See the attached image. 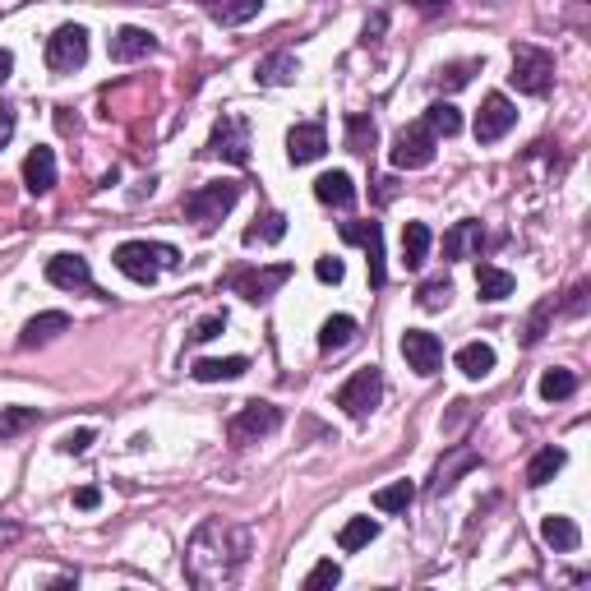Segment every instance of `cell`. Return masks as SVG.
I'll use <instances>...</instances> for the list:
<instances>
[{
    "instance_id": "40",
    "label": "cell",
    "mask_w": 591,
    "mask_h": 591,
    "mask_svg": "<svg viewBox=\"0 0 591 591\" xmlns=\"http://www.w3.org/2000/svg\"><path fill=\"white\" fill-rule=\"evenodd\" d=\"M342 582V568L333 559H319V564L305 573V591H319V587H338Z\"/></svg>"
},
{
    "instance_id": "32",
    "label": "cell",
    "mask_w": 591,
    "mask_h": 591,
    "mask_svg": "<svg viewBox=\"0 0 591 591\" xmlns=\"http://www.w3.org/2000/svg\"><path fill=\"white\" fill-rule=\"evenodd\" d=\"M411 504H416V485L411 481H393L384 490H374V508L379 513H407Z\"/></svg>"
},
{
    "instance_id": "4",
    "label": "cell",
    "mask_w": 591,
    "mask_h": 591,
    "mask_svg": "<svg viewBox=\"0 0 591 591\" xmlns=\"http://www.w3.org/2000/svg\"><path fill=\"white\" fill-rule=\"evenodd\" d=\"M508 84L527 97H545L550 84H555V56L531 47V42H518L513 47V74H508Z\"/></svg>"
},
{
    "instance_id": "44",
    "label": "cell",
    "mask_w": 591,
    "mask_h": 591,
    "mask_svg": "<svg viewBox=\"0 0 591 591\" xmlns=\"http://www.w3.org/2000/svg\"><path fill=\"white\" fill-rule=\"evenodd\" d=\"M14 125H19V111H14L10 102H0V148L14 139Z\"/></svg>"
},
{
    "instance_id": "30",
    "label": "cell",
    "mask_w": 591,
    "mask_h": 591,
    "mask_svg": "<svg viewBox=\"0 0 591 591\" xmlns=\"http://www.w3.org/2000/svg\"><path fill=\"white\" fill-rule=\"evenodd\" d=\"M356 342V319L351 314H333V319H324V328H319V351H342Z\"/></svg>"
},
{
    "instance_id": "2",
    "label": "cell",
    "mask_w": 591,
    "mask_h": 591,
    "mask_svg": "<svg viewBox=\"0 0 591 591\" xmlns=\"http://www.w3.org/2000/svg\"><path fill=\"white\" fill-rule=\"evenodd\" d=\"M111 264L121 268L130 282H139V287H153L162 278V268L181 264V254H176V245H162V241H121L116 254H111Z\"/></svg>"
},
{
    "instance_id": "22",
    "label": "cell",
    "mask_w": 591,
    "mask_h": 591,
    "mask_svg": "<svg viewBox=\"0 0 591 591\" xmlns=\"http://www.w3.org/2000/svg\"><path fill=\"white\" fill-rule=\"evenodd\" d=\"M541 541L550 550H559V555H573L582 545V527L573 518H564V513H550V518H541Z\"/></svg>"
},
{
    "instance_id": "24",
    "label": "cell",
    "mask_w": 591,
    "mask_h": 591,
    "mask_svg": "<svg viewBox=\"0 0 591 591\" xmlns=\"http://www.w3.org/2000/svg\"><path fill=\"white\" fill-rule=\"evenodd\" d=\"M208 10V19H218L222 28H236V24H250L254 14L264 10V0H199Z\"/></svg>"
},
{
    "instance_id": "3",
    "label": "cell",
    "mask_w": 591,
    "mask_h": 591,
    "mask_svg": "<svg viewBox=\"0 0 591 591\" xmlns=\"http://www.w3.org/2000/svg\"><path fill=\"white\" fill-rule=\"evenodd\" d=\"M241 199V181H208V185H194L190 194L181 199V213L185 222H194L199 231H213L222 218Z\"/></svg>"
},
{
    "instance_id": "36",
    "label": "cell",
    "mask_w": 591,
    "mask_h": 591,
    "mask_svg": "<svg viewBox=\"0 0 591 591\" xmlns=\"http://www.w3.org/2000/svg\"><path fill=\"white\" fill-rule=\"evenodd\" d=\"M37 421H42V411L37 407H0V439L24 435V430H33Z\"/></svg>"
},
{
    "instance_id": "38",
    "label": "cell",
    "mask_w": 591,
    "mask_h": 591,
    "mask_svg": "<svg viewBox=\"0 0 591 591\" xmlns=\"http://www.w3.org/2000/svg\"><path fill=\"white\" fill-rule=\"evenodd\" d=\"M374 139H379V130H374L370 116H347V148L351 153H370Z\"/></svg>"
},
{
    "instance_id": "21",
    "label": "cell",
    "mask_w": 591,
    "mask_h": 591,
    "mask_svg": "<svg viewBox=\"0 0 591 591\" xmlns=\"http://www.w3.org/2000/svg\"><path fill=\"white\" fill-rule=\"evenodd\" d=\"M296 74H301V61L291 51H273V56H264V61L254 65V84L282 88V84H296Z\"/></svg>"
},
{
    "instance_id": "46",
    "label": "cell",
    "mask_w": 591,
    "mask_h": 591,
    "mask_svg": "<svg viewBox=\"0 0 591 591\" xmlns=\"http://www.w3.org/2000/svg\"><path fill=\"white\" fill-rule=\"evenodd\" d=\"M411 10H421V14H435V10H444L448 0H407Z\"/></svg>"
},
{
    "instance_id": "39",
    "label": "cell",
    "mask_w": 591,
    "mask_h": 591,
    "mask_svg": "<svg viewBox=\"0 0 591 591\" xmlns=\"http://www.w3.org/2000/svg\"><path fill=\"white\" fill-rule=\"evenodd\" d=\"M476 70H481L476 61H453V65H444V70H439L435 84H439V88H448V93H458V88H467V84H471V74H476Z\"/></svg>"
},
{
    "instance_id": "9",
    "label": "cell",
    "mask_w": 591,
    "mask_h": 591,
    "mask_svg": "<svg viewBox=\"0 0 591 591\" xmlns=\"http://www.w3.org/2000/svg\"><path fill=\"white\" fill-rule=\"evenodd\" d=\"M342 241L347 245H361L365 250V268H370V287L379 291L388 282V268H384V227L379 222H342Z\"/></svg>"
},
{
    "instance_id": "15",
    "label": "cell",
    "mask_w": 591,
    "mask_h": 591,
    "mask_svg": "<svg viewBox=\"0 0 591 591\" xmlns=\"http://www.w3.org/2000/svg\"><path fill=\"white\" fill-rule=\"evenodd\" d=\"M47 282L61 291H97L93 287V268H88L84 254H51L47 259Z\"/></svg>"
},
{
    "instance_id": "19",
    "label": "cell",
    "mask_w": 591,
    "mask_h": 591,
    "mask_svg": "<svg viewBox=\"0 0 591 591\" xmlns=\"http://www.w3.org/2000/svg\"><path fill=\"white\" fill-rule=\"evenodd\" d=\"M65 328H70V314L65 310H42L37 319H28L24 333H19V347L33 351V347H47L51 338H61Z\"/></svg>"
},
{
    "instance_id": "8",
    "label": "cell",
    "mask_w": 591,
    "mask_h": 591,
    "mask_svg": "<svg viewBox=\"0 0 591 591\" xmlns=\"http://www.w3.org/2000/svg\"><path fill=\"white\" fill-rule=\"evenodd\" d=\"M435 134L425 130V121H416V125H407V130H398L393 134V167L398 171H425L430 162H435Z\"/></svg>"
},
{
    "instance_id": "20",
    "label": "cell",
    "mask_w": 591,
    "mask_h": 591,
    "mask_svg": "<svg viewBox=\"0 0 591 591\" xmlns=\"http://www.w3.org/2000/svg\"><path fill=\"white\" fill-rule=\"evenodd\" d=\"M24 185L28 194H51V185H56V153L47 144H37L24 157Z\"/></svg>"
},
{
    "instance_id": "34",
    "label": "cell",
    "mask_w": 591,
    "mask_h": 591,
    "mask_svg": "<svg viewBox=\"0 0 591 591\" xmlns=\"http://www.w3.org/2000/svg\"><path fill=\"white\" fill-rule=\"evenodd\" d=\"M282 236H287L282 213H264V218H254V227H245V245H278Z\"/></svg>"
},
{
    "instance_id": "10",
    "label": "cell",
    "mask_w": 591,
    "mask_h": 591,
    "mask_svg": "<svg viewBox=\"0 0 591 591\" xmlns=\"http://www.w3.org/2000/svg\"><path fill=\"white\" fill-rule=\"evenodd\" d=\"M278 425H282V411L273 407V402H245V407L231 416L227 435H231V444H254V439L273 435Z\"/></svg>"
},
{
    "instance_id": "29",
    "label": "cell",
    "mask_w": 591,
    "mask_h": 591,
    "mask_svg": "<svg viewBox=\"0 0 591 591\" xmlns=\"http://www.w3.org/2000/svg\"><path fill=\"white\" fill-rule=\"evenodd\" d=\"M495 347H490V342H467V347L458 351V370L467 374V379H485V374L495 370Z\"/></svg>"
},
{
    "instance_id": "25",
    "label": "cell",
    "mask_w": 591,
    "mask_h": 591,
    "mask_svg": "<svg viewBox=\"0 0 591 591\" xmlns=\"http://www.w3.org/2000/svg\"><path fill=\"white\" fill-rule=\"evenodd\" d=\"M245 370H250L245 356H222V361H194L190 365V374L199 384H231V379H241Z\"/></svg>"
},
{
    "instance_id": "1",
    "label": "cell",
    "mask_w": 591,
    "mask_h": 591,
    "mask_svg": "<svg viewBox=\"0 0 591 591\" xmlns=\"http://www.w3.org/2000/svg\"><path fill=\"white\" fill-rule=\"evenodd\" d=\"M250 564V527H236L227 518H208L194 527L185 545V578L199 591L236 587Z\"/></svg>"
},
{
    "instance_id": "14",
    "label": "cell",
    "mask_w": 591,
    "mask_h": 591,
    "mask_svg": "<svg viewBox=\"0 0 591 591\" xmlns=\"http://www.w3.org/2000/svg\"><path fill=\"white\" fill-rule=\"evenodd\" d=\"M328 148V130L324 121H301L287 130V162L291 167H305V162H319Z\"/></svg>"
},
{
    "instance_id": "11",
    "label": "cell",
    "mask_w": 591,
    "mask_h": 591,
    "mask_svg": "<svg viewBox=\"0 0 591 591\" xmlns=\"http://www.w3.org/2000/svg\"><path fill=\"white\" fill-rule=\"evenodd\" d=\"M402 361H407V370L430 379V374L444 370V342L435 333H425V328H407L402 333Z\"/></svg>"
},
{
    "instance_id": "12",
    "label": "cell",
    "mask_w": 591,
    "mask_h": 591,
    "mask_svg": "<svg viewBox=\"0 0 591 591\" xmlns=\"http://www.w3.org/2000/svg\"><path fill=\"white\" fill-rule=\"evenodd\" d=\"M291 273H296L291 264L250 268V273H236V278H231V291H236V296H245L250 305H264V301H268V296H273L278 287H287V282H291Z\"/></svg>"
},
{
    "instance_id": "17",
    "label": "cell",
    "mask_w": 591,
    "mask_h": 591,
    "mask_svg": "<svg viewBox=\"0 0 591 591\" xmlns=\"http://www.w3.org/2000/svg\"><path fill=\"white\" fill-rule=\"evenodd\" d=\"M111 61L116 65H130V61H144V56H153L157 51V37L148 33V28H134V24H125V28H116L111 33Z\"/></svg>"
},
{
    "instance_id": "41",
    "label": "cell",
    "mask_w": 591,
    "mask_h": 591,
    "mask_svg": "<svg viewBox=\"0 0 591 591\" xmlns=\"http://www.w3.org/2000/svg\"><path fill=\"white\" fill-rule=\"evenodd\" d=\"M314 278L328 282V287H338V282L347 278V264H342L338 254H324V259H314Z\"/></svg>"
},
{
    "instance_id": "28",
    "label": "cell",
    "mask_w": 591,
    "mask_h": 591,
    "mask_svg": "<svg viewBox=\"0 0 591 591\" xmlns=\"http://www.w3.org/2000/svg\"><path fill=\"white\" fill-rule=\"evenodd\" d=\"M564 462H568V453H564V448H555V444H550V448H541V453H536V458L527 462V485H531V490H541V485H550V481L559 476V471H564Z\"/></svg>"
},
{
    "instance_id": "18",
    "label": "cell",
    "mask_w": 591,
    "mask_h": 591,
    "mask_svg": "<svg viewBox=\"0 0 591 591\" xmlns=\"http://www.w3.org/2000/svg\"><path fill=\"white\" fill-rule=\"evenodd\" d=\"M485 245V227L476 218H462L444 231V259H476Z\"/></svg>"
},
{
    "instance_id": "5",
    "label": "cell",
    "mask_w": 591,
    "mask_h": 591,
    "mask_svg": "<svg viewBox=\"0 0 591 591\" xmlns=\"http://www.w3.org/2000/svg\"><path fill=\"white\" fill-rule=\"evenodd\" d=\"M204 157H222L231 167H245L250 162V121L236 116V111H222V121L213 125L204 144Z\"/></svg>"
},
{
    "instance_id": "43",
    "label": "cell",
    "mask_w": 591,
    "mask_h": 591,
    "mask_svg": "<svg viewBox=\"0 0 591 591\" xmlns=\"http://www.w3.org/2000/svg\"><path fill=\"white\" fill-rule=\"evenodd\" d=\"M227 328V314H208V319H199V328L190 333V342H213Z\"/></svg>"
},
{
    "instance_id": "47",
    "label": "cell",
    "mask_w": 591,
    "mask_h": 591,
    "mask_svg": "<svg viewBox=\"0 0 591 591\" xmlns=\"http://www.w3.org/2000/svg\"><path fill=\"white\" fill-rule=\"evenodd\" d=\"M10 74H14V56H10V51H0V84H5Z\"/></svg>"
},
{
    "instance_id": "48",
    "label": "cell",
    "mask_w": 591,
    "mask_h": 591,
    "mask_svg": "<svg viewBox=\"0 0 591 591\" xmlns=\"http://www.w3.org/2000/svg\"><path fill=\"white\" fill-rule=\"evenodd\" d=\"M10 541H19V527H14V522H0V545H10Z\"/></svg>"
},
{
    "instance_id": "37",
    "label": "cell",
    "mask_w": 591,
    "mask_h": 591,
    "mask_svg": "<svg viewBox=\"0 0 591 591\" xmlns=\"http://www.w3.org/2000/svg\"><path fill=\"white\" fill-rule=\"evenodd\" d=\"M453 301V282L439 273V278H430V282H421V291H416V305L421 310H444V305Z\"/></svg>"
},
{
    "instance_id": "27",
    "label": "cell",
    "mask_w": 591,
    "mask_h": 591,
    "mask_svg": "<svg viewBox=\"0 0 591 591\" xmlns=\"http://www.w3.org/2000/svg\"><path fill=\"white\" fill-rule=\"evenodd\" d=\"M513 287H518V282H513V273H508V268H495V264H481L476 268V291H481V301H508V296H513Z\"/></svg>"
},
{
    "instance_id": "31",
    "label": "cell",
    "mask_w": 591,
    "mask_h": 591,
    "mask_svg": "<svg viewBox=\"0 0 591 591\" xmlns=\"http://www.w3.org/2000/svg\"><path fill=\"white\" fill-rule=\"evenodd\" d=\"M421 121H425V130L435 134V139H439V134H444V139H453V134L462 130V111L453 107V102H430Z\"/></svg>"
},
{
    "instance_id": "13",
    "label": "cell",
    "mask_w": 591,
    "mask_h": 591,
    "mask_svg": "<svg viewBox=\"0 0 591 591\" xmlns=\"http://www.w3.org/2000/svg\"><path fill=\"white\" fill-rule=\"evenodd\" d=\"M513 125H518V107L504 93H490L481 102V111H476V144H495Z\"/></svg>"
},
{
    "instance_id": "42",
    "label": "cell",
    "mask_w": 591,
    "mask_h": 591,
    "mask_svg": "<svg viewBox=\"0 0 591 591\" xmlns=\"http://www.w3.org/2000/svg\"><path fill=\"white\" fill-rule=\"evenodd\" d=\"M93 439H97V430H70V435H61V453H70V458H84L88 448H93Z\"/></svg>"
},
{
    "instance_id": "35",
    "label": "cell",
    "mask_w": 591,
    "mask_h": 591,
    "mask_svg": "<svg viewBox=\"0 0 591 591\" xmlns=\"http://www.w3.org/2000/svg\"><path fill=\"white\" fill-rule=\"evenodd\" d=\"M374 536H379V522H374V518H351L347 527L338 531V545L347 550V555H356V550H365Z\"/></svg>"
},
{
    "instance_id": "26",
    "label": "cell",
    "mask_w": 591,
    "mask_h": 591,
    "mask_svg": "<svg viewBox=\"0 0 591 591\" xmlns=\"http://www.w3.org/2000/svg\"><path fill=\"white\" fill-rule=\"evenodd\" d=\"M430 245H435L430 227H425V222H407V227H402V268L416 273V268L430 259Z\"/></svg>"
},
{
    "instance_id": "16",
    "label": "cell",
    "mask_w": 591,
    "mask_h": 591,
    "mask_svg": "<svg viewBox=\"0 0 591 591\" xmlns=\"http://www.w3.org/2000/svg\"><path fill=\"white\" fill-rule=\"evenodd\" d=\"M476 467H481V453H476V448H467V444H458L453 453H448V462L439 458L435 476H430V485H425V495H444V490H453V485H458L462 471H476Z\"/></svg>"
},
{
    "instance_id": "7",
    "label": "cell",
    "mask_w": 591,
    "mask_h": 591,
    "mask_svg": "<svg viewBox=\"0 0 591 591\" xmlns=\"http://www.w3.org/2000/svg\"><path fill=\"white\" fill-rule=\"evenodd\" d=\"M84 61H88V28L61 24L47 37V70L51 74H74V70H84Z\"/></svg>"
},
{
    "instance_id": "23",
    "label": "cell",
    "mask_w": 591,
    "mask_h": 591,
    "mask_svg": "<svg viewBox=\"0 0 591 591\" xmlns=\"http://www.w3.org/2000/svg\"><path fill=\"white\" fill-rule=\"evenodd\" d=\"M314 199L328 208H351L356 204V185H351L347 171H324V176L314 181Z\"/></svg>"
},
{
    "instance_id": "33",
    "label": "cell",
    "mask_w": 591,
    "mask_h": 591,
    "mask_svg": "<svg viewBox=\"0 0 591 591\" xmlns=\"http://www.w3.org/2000/svg\"><path fill=\"white\" fill-rule=\"evenodd\" d=\"M578 393V374L564 370V365H555V370H545L541 374V398L545 402H564Z\"/></svg>"
},
{
    "instance_id": "45",
    "label": "cell",
    "mask_w": 591,
    "mask_h": 591,
    "mask_svg": "<svg viewBox=\"0 0 591 591\" xmlns=\"http://www.w3.org/2000/svg\"><path fill=\"white\" fill-rule=\"evenodd\" d=\"M97 504H102V490H97V485L74 490V508H84V513H88V508H97Z\"/></svg>"
},
{
    "instance_id": "6",
    "label": "cell",
    "mask_w": 591,
    "mask_h": 591,
    "mask_svg": "<svg viewBox=\"0 0 591 591\" xmlns=\"http://www.w3.org/2000/svg\"><path fill=\"white\" fill-rule=\"evenodd\" d=\"M379 398H384V374H379V365H361V370L338 388V398L333 402L347 411L351 421H365V416L379 407Z\"/></svg>"
}]
</instances>
